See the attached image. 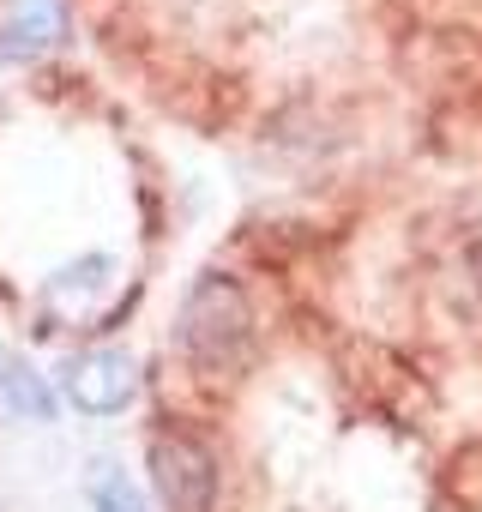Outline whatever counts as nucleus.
<instances>
[{"instance_id":"1","label":"nucleus","mask_w":482,"mask_h":512,"mask_svg":"<svg viewBox=\"0 0 482 512\" xmlns=\"http://www.w3.org/2000/svg\"><path fill=\"white\" fill-rule=\"evenodd\" d=\"M175 350L187 356L193 374L229 380L254 356V302L229 272H199L181 296L175 314Z\"/></svg>"},{"instance_id":"2","label":"nucleus","mask_w":482,"mask_h":512,"mask_svg":"<svg viewBox=\"0 0 482 512\" xmlns=\"http://www.w3.org/2000/svg\"><path fill=\"white\" fill-rule=\"evenodd\" d=\"M151 488L169 512H217V458L193 434H157L151 452Z\"/></svg>"},{"instance_id":"3","label":"nucleus","mask_w":482,"mask_h":512,"mask_svg":"<svg viewBox=\"0 0 482 512\" xmlns=\"http://www.w3.org/2000/svg\"><path fill=\"white\" fill-rule=\"evenodd\" d=\"M61 392L85 416H121L139 398V362L127 350H109V344L79 350V356L61 362Z\"/></svg>"},{"instance_id":"4","label":"nucleus","mask_w":482,"mask_h":512,"mask_svg":"<svg viewBox=\"0 0 482 512\" xmlns=\"http://www.w3.org/2000/svg\"><path fill=\"white\" fill-rule=\"evenodd\" d=\"M67 43V0H13L0 13V61H43Z\"/></svg>"},{"instance_id":"5","label":"nucleus","mask_w":482,"mask_h":512,"mask_svg":"<svg viewBox=\"0 0 482 512\" xmlns=\"http://www.w3.org/2000/svg\"><path fill=\"white\" fill-rule=\"evenodd\" d=\"M109 296H115V260H109V253H85V260L61 266V272L43 284V302H49L61 320H97Z\"/></svg>"},{"instance_id":"6","label":"nucleus","mask_w":482,"mask_h":512,"mask_svg":"<svg viewBox=\"0 0 482 512\" xmlns=\"http://www.w3.org/2000/svg\"><path fill=\"white\" fill-rule=\"evenodd\" d=\"M0 416H13V422H49L55 416L49 380L7 344H0Z\"/></svg>"},{"instance_id":"7","label":"nucleus","mask_w":482,"mask_h":512,"mask_svg":"<svg viewBox=\"0 0 482 512\" xmlns=\"http://www.w3.org/2000/svg\"><path fill=\"white\" fill-rule=\"evenodd\" d=\"M91 512H151V506H145V494H139L121 470H103V476L91 482Z\"/></svg>"}]
</instances>
